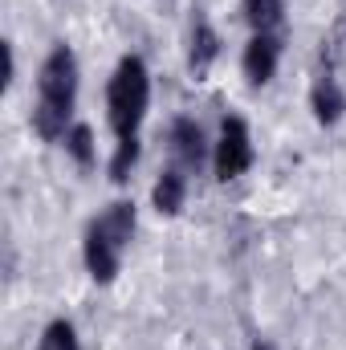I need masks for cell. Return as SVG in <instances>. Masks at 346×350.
<instances>
[{"mask_svg": "<svg viewBox=\"0 0 346 350\" xmlns=\"http://www.w3.org/2000/svg\"><path fill=\"white\" fill-rule=\"evenodd\" d=\"M78 98V57L70 45H53L41 62L37 78V106H33V131L45 143H57L70 135V114Z\"/></svg>", "mask_w": 346, "mask_h": 350, "instance_id": "obj_1", "label": "cell"}, {"mask_svg": "<svg viewBox=\"0 0 346 350\" xmlns=\"http://www.w3.org/2000/svg\"><path fill=\"white\" fill-rule=\"evenodd\" d=\"M147 102H151V74L143 57H122L106 90V110H110V126L118 139H139Z\"/></svg>", "mask_w": 346, "mask_h": 350, "instance_id": "obj_2", "label": "cell"}, {"mask_svg": "<svg viewBox=\"0 0 346 350\" xmlns=\"http://www.w3.org/2000/svg\"><path fill=\"white\" fill-rule=\"evenodd\" d=\"M253 167V139H249V126L245 118H224L220 122V139H216V151H212V172L216 179H237Z\"/></svg>", "mask_w": 346, "mask_h": 350, "instance_id": "obj_3", "label": "cell"}, {"mask_svg": "<svg viewBox=\"0 0 346 350\" xmlns=\"http://www.w3.org/2000/svg\"><path fill=\"white\" fill-rule=\"evenodd\" d=\"M168 139H172V155L179 159V167H183V172H200V167H204L208 139H204V131H200V122H196V118H175Z\"/></svg>", "mask_w": 346, "mask_h": 350, "instance_id": "obj_4", "label": "cell"}, {"mask_svg": "<svg viewBox=\"0 0 346 350\" xmlns=\"http://www.w3.org/2000/svg\"><path fill=\"white\" fill-rule=\"evenodd\" d=\"M277 62H281V41L273 33H253V41L245 45V78L253 86H265L273 74H277Z\"/></svg>", "mask_w": 346, "mask_h": 350, "instance_id": "obj_5", "label": "cell"}, {"mask_svg": "<svg viewBox=\"0 0 346 350\" xmlns=\"http://www.w3.org/2000/svg\"><path fill=\"white\" fill-rule=\"evenodd\" d=\"M118 253H122V249L110 245L98 228L86 232V269L98 285H110V281H114V273H118Z\"/></svg>", "mask_w": 346, "mask_h": 350, "instance_id": "obj_6", "label": "cell"}, {"mask_svg": "<svg viewBox=\"0 0 346 350\" xmlns=\"http://www.w3.org/2000/svg\"><path fill=\"white\" fill-rule=\"evenodd\" d=\"M90 228H98L110 245H118V249H127L131 245V237H135V204L131 200H118V204H110Z\"/></svg>", "mask_w": 346, "mask_h": 350, "instance_id": "obj_7", "label": "cell"}, {"mask_svg": "<svg viewBox=\"0 0 346 350\" xmlns=\"http://www.w3.org/2000/svg\"><path fill=\"white\" fill-rule=\"evenodd\" d=\"M183 196H187V179H183L179 167H168L155 179V187H151V204H155L159 216H175L183 208Z\"/></svg>", "mask_w": 346, "mask_h": 350, "instance_id": "obj_8", "label": "cell"}, {"mask_svg": "<svg viewBox=\"0 0 346 350\" xmlns=\"http://www.w3.org/2000/svg\"><path fill=\"white\" fill-rule=\"evenodd\" d=\"M220 57V37H216V29L200 16L196 25H191V53H187V66H191V74H208V66Z\"/></svg>", "mask_w": 346, "mask_h": 350, "instance_id": "obj_9", "label": "cell"}, {"mask_svg": "<svg viewBox=\"0 0 346 350\" xmlns=\"http://www.w3.org/2000/svg\"><path fill=\"white\" fill-rule=\"evenodd\" d=\"M310 106H314V118H318L322 126H334L346 110V94L338 90L334 78H318V86L310 94Z\"/></svg>", "mask_w": 346, "mask_h": 350, "instance_id": "obj_10", "label": "cell"}, {"mask_svg": "<svg viewBox=\"0 0 346 350\" xmlns=\"http://www.w3.org/2000/svg\"><path fill=\"white\" fill-rule=\"evenodd\" d=\"M285 16V0H245V21L253 33H273Z\"/></svg>", "mask_w": 346, "mask_h": 350, "instance_id": "obj_11", "label": "cell"}, {"mask_svg": "<svg viewBox=\"0 0 346 350\" xmlns=\"http://www.w3.org/2000/svg\"><path fill=\"white\" fill-rule=\"evenodd\" d=\"M37 350H78V330H74L66 318H57V322L45 326V334H41Z\"/></svg>", "mask_w": 346, "mask_h": 350, "instance_id": "obj_12", "label": "cell"}, {"mask_svg": "<svg viewBox=\"0 0 346 350\" xmlns=\"http://www.w3.org/2000/svg\"><path fill=\"white\" fill-rule=\"evenodd\" d=\"M135 163H139V139H118V151L110 159V179L114 183H127V175H131Z\"/></svg>", "mask_w": 346, "mask_h": 350, "instance_id": "obj_13", "label": "cell"}, {"mask_svg": "<svg viewBox=\"0 0 346 350\" xmlns=\"http://www.w3.org/2000/svg\"><path fill=\"white\" fill-rule=\"evenodd\" d=\"M66 147H70V155L90 167L94 163V131H90L86 122H78V126H70V135H66Z\"/></svg>", "mask_w": 346, "mask_h": 350, "instance_id": "obj_14", "label": "cell"}]
</instances>
